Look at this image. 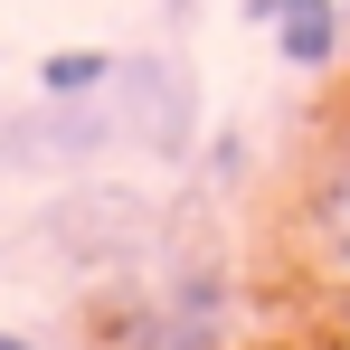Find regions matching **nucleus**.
Returning a JSON list of instances; mask_svg holds the SVG:
<instances>
[{"label":"nucleus","instance_id":"1","mask_svg":"<svg viewBox=\"0 0 350 350\" xmlns=\"http://www.w3.org/2000/svg\"><path fill=\"white\" fill-rule=\"evenodd\" d=\"M256 29H275L284 66H332L341 57V0H237Z\"/></svg>","mask_w":350,"mask_h":350},{"label":"nucleus","instance_id":"2","mask_svg":"<svg viewBox=\"0 0 350 350\" xmlns=\"http://www.w3.org/2000/svg\"><path fill=\"white\" fill-rule=\"evenodd\" d=\"M114 76H123V57H105V48H66V57L38 66V85H48L57 105H66V95H105Z\"/></svg>","mask_w":350,"mask_h":350},{"label":"nucleus","instance_id":"3","mask_svg":"<svg viewBox=\"0 0 350 350\" xmlns=\"http://www.w3.org/2000/svg\"><path fill=\"white\" fill-rule=\"evenodd\" d=\"M312 237H322V256L350 275V152L332 161V180H322V199H312Z\"/></svg>","mask_w":350,"mask_h":350},{"label":"nucleus","instance_id":"4","mask_svg":"<svg viewBox=\"0 0 350 350\" xmlns=\"http://www.w3.org/2000/svg\"><path fill=\"white\" fill-rule=\"evenodd\" d=\"M161 10H171V19H189V10H199V0H161Z\"/></svg>","mask_w":350,"mask_h":350},{"label":"nucleus","instance_id":"5","mask_svg":"<svg viewBox=\"0 0 350 350\" xmlns=\"http://www.w3.org/2000/svg\"><path fill=\"white\" fill-rule=\"evenodd\" d=\"M0 350H38V341H19V332H0Z\"/></svg>","mask_w":350,"mask_h":350},{"label":"nucleus","instance_id":"6","mask_svg":"<svg viewBox=\"0 0 350 350\" xmlns=\"http://www.w3.org/2000/svg\"><path fill=\"white\" fill-rule=\"evenodd\" d=\"M341 48H350V10H341Z\"/></svg>","mask_w":350,"mask_h":350}]
</instances>
